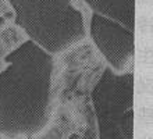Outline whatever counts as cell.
<instances>
[{
    "label": "cell",
    "mask_w": 153,
    "mask_h": 139,
    "mask_svg": "<svg viewBox=\"0 0 153 139\" xmlns=\"http://www.w3.org/2000/svg\"><path fill=\"white\" fill-rule=\"evenodd\" d=\"M28 40L27 35L13 22H6L0 28V70L4 67L3 59L8 53H11L21 43Z\"/></svg>",
    "instance_id": "obj_6"
},
{
    "label": "cell",
    "mask_w": 153,
    "mask_h": 139,
    "mask_svg": "<svg viewBox=\"0 0 153 139\" xmlns=\"http://www.w3.org/2000/svg\"><path fill=\"white\" fill-rule=\"evenodd\" d=\"M0 70V136L36 139L53 117L54 56L25 40Z\"/></svg>",
    "instance_id": "obj_1"
},
{
    "label": "cell",
    "mask_w": 153,
    "mask_h": 139,
    "mask_svg": "<svg viewBox=\"0 0 153 139\" xmlns=\"http://www.w3.org/2000/svg\"><path fill=\"white\" fill-rule=\"evenodd\" d=\"M78 1H79V3H82V0H78ZM74 4H75V0H74ZM78 8V7H76ZM78 10H79V8H78Z\"/></svg>",
    "instance_id": "obj_10"
},
{
    "label": "cell",
    "mask_w": 153,
    "mask_h": 139,
    "mask_svg": "<svg viewBox=\"0 0 153 139\" xmlns=\"http://www.w3.org/2000/svg\"><path fill=\"white\" fill-rule=\"evenodd\" d=\"M79 135H81L79 132H73L67 139H79Z\"/></svg>",
    "instance_id": "obj_8"
},
{
    "label": "cell",
    "mask_w": 153,
    "mask_h": 139,
    "mask_svg": "<svg viewBox=\"0 0 153 139\" xmlns=\"http://www.w3.org/2000/svg\"><path fill=\"white\" fill-rule=\"evenodd\" d=\"M0 139H3V138H1V136H0Z\"/></svg>",
    "instance_id": "obj_11"
},
{
    "label": "cell",
    "mask_w": 153,
    "mask_h": 139,
    "mask_svg": "<svg viewBox=\"0 0 153 139\" xmlns=\"http://www.w3.org/2000/svg\"><path fill=\"white\" fill-rule=\"evenodd\" d=\"M6 22H7V21H6V20H4V18H3V17H0V28H1V27H3V25H4V24H6Z\"/></svg>",
    "instance_id": "obj_9"
},
{
    "label": "cell",
    "mask_w": 153,
    "mask_h": 139,
    "mask_svg": "<svg viewBox=\"0 0 153 139\" xmlns=\"http://www.w3.org/2000/svg\"><path fill=\"white\" fill-rule=\"evenodd\" d=\"M97 128V139H124L120 124L134 107V72L117 74L106 65L89 93Z\"/></svg>",
    "instance_id": "obj_3"
},
{
    "label": "cell",
    "mask_w": 153,
    "mask_h": 139,
    "mask_svg": "<svg viewBox=\"0 0 153 139\" xmlns=\"http://www.w3.org/2000/svg\"><path fill=\"white\" fill-rule=\"evenodd\" d=\"M0 17L6 21H13V11L6 0H0Z\"/></svg>",
    "instance_id": "obj_7"
},
{
    "label": "cell",
    "mask_w": 153,
    "mask_h": 139,
    "mask_svg": "<svg viewBox=\"0 0 153 139\" xmlns=\"http://www.w3.org/2000/svg\"><path fill=\"white\" fill-rule=\"evenodd\" d=\"M86 32L107 67L117 74L128 71L135 54V32L95 13L89 16Z\"/></svg>",
    "instance_id": "obj_4"
},
{
    "label": "cell",
    "mask_w": 153,
    "mask_h": 139,
    "mask_svg": "<svg viewBox=\"0 0 153 139\" xmlns=\"http://www.w3.org/2000/svg\"><path fill=\"white\" fill-rule=\"evenodd\" d=\"M13 11V24L28 40L52 56L81 45L86 38L85 14L74 0H6Z\"/></svg>",
    "instance_id": "obj_2"
},
{
    "label": "cell",
    "mask_w": 153,
    "mask_h": 139,
    "mask_svg": "<svg viewBox=\"0 0 153 139\" xmlns=\"http://www.w3.org/2000/svg\"><path fill=\"white\" fill-rule=\"evenodd\" d=\"M91 13L118 22L135 32V0H82Z\"/></svg>",
    "instance_id": "obj_5"
}]
</instances>
